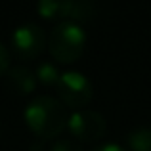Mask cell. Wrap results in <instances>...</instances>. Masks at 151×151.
<instances>
[{"label": "cell", "mask_w": 151, "mask_h": 151, "mask_svg": "<svg viewBox=\"0 0 151 151\" xmlns=\"http://www.w3.org/2000/svg\"><path fill=\"white\" fill-rule=\"evenodd\" d=\"M23 119L29 130L40 140H52L67 126V107L58 98L37 96L27 103Z\"/></svg>", "instance_id": "6da1fadb"}, {"label": "cell", "mask_w": 151, "mask_h": 151, "mask_svg": "<svg viewBox=\"0 0 151 151\" xmlns=\"http://www.w3.org/2000/svg\"><path fill=\"white\" fill-rule=\"evenodd\" d=\"M46 42L54 59L59 63H73L84 54L86 33L77 21H61L52 29Z\"/></svg>", "instance_id": "7a4b0ae2"}, {"label": "cell", "mask_w": 151, "mask_h": 151, "mask_svg": "<svg viewBox=\"0 0 151 151\" xmlns=\"http://www.w3.org/2000/svg\"><path fill=\"white\" fill-rule=\"evenodd\" d=\"M59 101L71 109H84L94 98V86L90 78L81 71H65L58 81Z\"/></svg>", "instance_id": "3957f363"}, {"label": "cell", "mask_w": 151, "mask_h": 151, "mask_svg": "<svg viewBox=\"0 0 151 151\" xmlns=\"http://www.w3.org/2000/svg\"><path fill=\"white\" fill-rule=\"evenodd\" d=\"M10 42H12V52L23 61L37 59L48 44L44 31L35 23H23V25L15 27Z\"/></svg>", "instance_id": "277c9868"}, {"label": "cell", "mask_w": 151, "mask_h": 151, "mask_svg": "<svg viewBox=\"0 0 151 151\" xmlns=\"http://www.w3.org/2000/svg\"><path fill=\"white\" fill-rule=\"evenodd\" d=\"M65 128L78 142H96L105 136L107 122L103 119V115H100L98 111L78 109L69 115Z\"/></svg>", "instance_id": "5b68a950"}, {"label": "cell", "mask_w": 151, "mask_h": 151, "mask_svg": "<svg viewBox=\"0 0 151 151\" xmlns=\"http://www.w3.org/2000/svg\"><path fill=\"white\" fill-rule=\"evenodd\" d=\"M8 82L10 86L19 94V96H29L37 90V77H35V71L27 65H14L8 69Z\"/></svg>", "instance_id": "8992f818"}, {"label": "cell", "mask_w": 151, "mask_h": 151, "mask_svg": "<svg viewBox=\"0 0 151 151\" xmlns=\"http://www.w3.org/2000/svg\"><path fill=\"white\" fill-rule=\"evenodd\" d=\"M75 10V0H38L37 12L46 21H65Z\"/></svg>", "instance_id": "52a82bcc"}, {"label": "cell", "mask_w": 151, "mask_h": 151, "mask_svg": "<svg viewBox=\"0 0 151 151\" xmlns=\"http://www.w3.org/2000/svg\"><path fill=\"white\" fill-rule=\"evenodd\" d=\"M126 144L130 151H151V128H134L126 136Z\"/></svg>", "instance_id": "ba28073f"}, {"label": "cell", "mask_w": 151, "mask_h": 151, "mask_svg": "<svg viewBox=\"0 0 151 151\" xmlns=\"http://www.w3.org/2000/svg\"><path fill=\"white\" fill-rule=\"evenodd\" d=\"M35 77L44 86H58V81H59V77H61V73H59V69L54 63L42 61V63H38L37 69H35Z\"/></svg>", "instance_id": "9c48e42d"}, {"label": "cell", "mask_w": 151, "mask_h": 151, "mask_svg": "<svg viewBox=\"0 0 151 151\" xmlns=\"http://www.w3.org/2000/svg\"><path fill=\"white\" fill-rule=\"evenodd\" d=\"M50 151H82L81 149V145L78 144H75V142H71V140H55L54 144H52V147Z\"/></svg>", "instance_id": "30bf717a"}, {"label": "cell", "mask_w": 151, "mask_h": 151, "mask_svg": "<svg viewBox=\"0 0 151 151\" xmlns=\"http://www.w3.org/2000/svg\"><path fill=\"white\" fill-rule=\"evenodd\" d=\"M8 69H10V50L0 42V77H4Z\"/></svg>", "instance_id": "8fae6325"}, {"label": "cell", "mask_w": 151, "mask_h": 151, "mask_svg": "<svg viewBox=\"0 0 151 151\" xmlns=\"http://www.w3.org/2000/svg\"><path fill=\"white\" fill-rule=\"evenodd\" d=\"M92 151H126L124 147H121L119 144H111V142H107V144H101V145H96Z\"/></svg>", "instance_id": "7c38bea8"}]
</instances>
